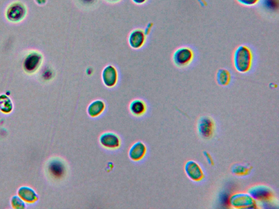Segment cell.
I'll return each mask as SVG.
<instances>
[{
    "mask_svg": "<svg viewBox=\"0 0 279 209\" xmlns=\"http://www.w3.org/2000/svg\"><path fill=\"white\" fill-rule=\"evenodd\" d=\"M253 54L248 46L241 45L235 51L233 63L236 71L241 74L248 73L253 67Z\"/></svg>",
    "mask_w": 279,
    "mask_h": 209,
    "instance_id": "6da1fadb",
    "label": "cell"
},
{
    "mask_svg": "<svg viewBox=\"0 0 279 209\" xmlns=\"http://www.w3.org/2000/svg\"><path fill=\"white\" fill-rule=\"evenodd\" d=\"M258 202L249 192H237L229 198V204L234 209H256Z\"/></svg>",
    "mask_w": 279,
    "mask_h": 209,
    "instance_id": "7a4b0ae2",
    "label": "cell"
},
{
    "mask_svg": "<svg viewBox=\"0 0 279 209\" xmlns=\"http://www.w3.org/2000/svg\"><path fill=\"white\" fill-rule=\"evenodd\" d=\"M43 59L42 54L37 51H31L27 54L23 61V69L26 74L32 75L40 69Z\"/></svg>",
    "mask_w": 279,
    "mask_h": 209,
    "instance_id": "3957f363",
    "label": "cell"
},
{
    "mask_svg": "<svg viewBox=\"0 0 279 209\" xmlns=\"http://www.w3.org/2000/svg\"><path fill=\"white\" fill-rule=\"evenodd\" d=\"M27 16V8L20 1L9 4L5 12L7 20L12 23H19L25 19Z\"/></svg>",
    "mask_w": 279,
    "mask_h": 209,
    "instance_id": "277c9868",
    "label": "cell"
},
{
    "mask_svg": "<svg viewBox=\"0 0 279 209\" xmlns=\"http://www.w3.org/2000/svg\"><path fill=\"white\" fill-rule=\"evenodd\" d=\"M194 58L193 50L187 46L177 49L173 55V62L175 66L179 68L187 67Z\"/></svg>",
    "mask_w": 279,
    "mask_h": 209,
    "instance_id": "5b68a950",
    "label": "cell"
},
{
    "mask_svg": "<svg viewBox=\"0 0 279 209\" xmlns=\"http://www.w3.org/2000/svg\"><path fill=\"white\" fill-rule=\"evenodd\" d=\"M216 127V123L212 118L209 116H203L199 119L197 128L198 133L201 137L209 139L215 134Z\"/></svg>",
    "mask_w": 279,
    "mask_h": 209,
    "instance_id": "8992f818",
    "label": "cell"
},
{
    "mask_svg": "<svg viewBox=\"0 0 279 209\" xmlns=\"http://www.w3.org/2000/svg\"><path fill=\"white\" fill-rule=\"evenodd\" d=\"M184 171L190 180L195 183L201 182L205 178V173L197 161L190 160L184 165Z\"/></svg>",
    "mask_w": 279,
    "mask_h": 209,
    "instance_id": "52a82bcc",
    "label": "cell"
},
{
    "mask_svg": "<svg viewBox=\"0 0 279 209\" xmlns=\"http://www.w3.org/2000/svg\"><path fill=\"white\" fill-rule=\"evenodd\" d=\"M259 202H271L274 195L271 189L263 185L255 186L249 190L248 192Z\"/></svg>",
    "mask_w": 279,
    "mask_h": 209,
    "instance_id": "ba28073f",
    "label": "cell"
},
{
    "mask_svg": "<svg viewBox=\"0 0 279 209\" xmlns=\"http://www.w3.org/2000/svg\"><path fill=\"white\" fill-rule=\"evenodd\" d=\"M102 80L107 87H114L118 83L119 73L117 69L113 65L106 66L102 72Z\"/></svg>",
    "mask_w": 279,
    "mask_h": 209,
    "instance_id": "9c48e42d",
    "label": "cell"
},
{
    "mask_svg": "<svg viewBox=\"0 0 279 209\" xmlns=\"http://www.w3.org/2000/svg\"><path fill=\"white\" fill-rule=\"evenodd\" d=\"M146 38L145 32L140 29H136L129 34L128 43L130 46L134 49H140L145 44Z\"/></svg>",
    "mask_w": 279,
    "mask_h": 209,
    "instance_id": "30bf717a",
    "label": "cell"
},
{
    "mask_svg": "<svg viewBox=\"0 0 279 209\" xmlns=\"http://www.w3.org/2000/svg\"><path fill=\"white\" fill-rule=\"evenodd\" d=\"M18 196L28 203H34L39 199L38 195L35 190L30 187H22L18 190Z\"/></svg>",
    "mask_w": 279,
    "mask_h": 209,
    "instance_id": "8fae6325",
    "label": "cell"
},
{
    "mask_svg": "<svg viewBox=\"0 0 279 209\" xmlns=\"http://www.w3.org/2000/svg\"><path fill=\"white\" fill-rule=\"evenodd\" d=\"M100 142L101 145L106 148L114 149L120 146V139L119 137L113 133H105L100 136Z\"/></svg>",
    "mask_w": 279,
    "mask_h": 209,
    "instance_id": "7c38bea8",
    "label": "cell"
},
{
    "mask_svg": "<svg viewBox=\"0 0 279 209\" xmlns=\"http://www.w3.org/2000/svg\"><path fill=\"white\" fill-rule=\"evenodd\" d=\"M146 148L143 143L137 142L132 146L129 151V156L133 160L138 161L145 156Z\"/></svg>",
    "mask_w": 279,
    "mask_h": 209,
    "instance_id": "4fadbf2b",
    "label": "cell"
},
{
    "mask_svg": "<svg viewBox=\"0 0 279 209\" xmlns=\"http://www.w3.org/2000/svg\"><path fill=\"white\" fill-rule=\"evenodd\" d=\"M48 169L50 174L56 178L62 177L65 172V167L62 162L57 160L50 162Z\"/></svg>",
    "mask_w": 279,
    "mask_h": 209,
    "instance_id": "5bb4252c",
    "label": "cell"
},
{
    "mask_svg": "<svg viewBox=\"0 0 279 209\" xmlns=\"http://www.w3.org/2000/svg\"><path fill=\"white\" fill-rule=\"evenodd\" d=\"M105 106L104 102L101 100H97L93 101L88 106V114L91 117H96V116L103 113Z\"/></svg>",
    "mask_w": 279,
    "mask_h": 209,
    "instance_id": "9a60e30c",
    "label": "cell"
},
{
    "mask_svg": "<svg viewBox=\"0 0 279 209\" xmlns=\"http://www.w3.org/2000/svg\"><path fill=\"white\" fill-rule=\"evenodd\" d=\"M217 81L221 86L229 85L231 81L230 72L225 69L219 70L216 76Z\"/></svg>",
    "mask_w": 279,
    "mask_h": 209,
    "instance_id": "2e32d148",
    "label": "cell"
},
{
    "mask_svg": "<svg viewBox=\"0 0 279 209\" xmlns=\"http://www.w3.org/2000/svg\"><path fill=\"white\" fill-rule=\"evenodd\" d=\"M252 166L243 164H237L232 167V172L235 175L242 177L249 175L252 172Z\"/></svg>",
    "mask_w": 279,
    "mask_h": 209,
    "instance_id": "e0dca14e",
    "label": "cell"
},
{
    "mask_svg": "<svg viewBox=\"0 0 279 209\" xmlns=\"http://www.w3.org/2000/svg\"><path fill=\"white\" fill-rule=\"evenodd\" d=\"M13 109V104L10 97L6 95H0V111L3 114H9Z\"/></svg>",
    "mask_w": 279,
    "mask_h": 209,
    "instance_id": "ac0fdd59",
    "label": "cell"
},
{
    "mask_svg": "<svg viewBox=\"0 0 279 209\" xmlns=\"http://www.w3.org/2000/svg\"><path fill=\"white\" fill-rule=\"evenodd\" d=\"M129 108L133 114L139 115L145 113L146 106L145 102L141 100L137 99L132 102Z\"/></svg>",
    "mask_w": 279,
    "mask_h": 209,
    "instance_id": "d6986e66",
    "label": "cell"
},
{
    "mask_svg": "<svg viewBox=\"0 0 279 209\" xmlns=\"http://www.w3.org/2000/svg\"><path fill=\"white\" fill-rule=\"evenodd\" d=\"M11 205L13 208L16 209H23L26 208L25 202L19 196L12 197Z\"/></svg>",
    "mask_w": 279,
    "mask_h": 209,
    "instance_id": "ffe728a7",
    "label": "cell"
},
{
    "mask_svg": "<svg viewBox=\"0 0 279 209\" xmlns=\"http://www.w3.org/2000/svg\"><path fill=\"white\" fill-rule=\"evenodd\" d=\"M278 0H263L265 7L269 10L275 11L278 8Z\"/></svg>",
    "mask_w": 279,
    "mask_h": 209,
    "instance_id": "44dd1931",
    "label": "cell"
},
{
    "mask_svg": "<svg viewBox=\"0 0 279 209\" xmlns=\"http://www.w3.org/2000/svg\"><path fill=\"white\" fill-rule=\"evenodd\" d=\"M241 5L245 6H254L259 3L260 0H236Z\"/></svg>",
    "mask_w": 279,
    "mask_h": 209,
    "instance_id": "7402d4cb",
    "label": "cell"
},
{
    "mask_svg": "<svg viewBox=\"0 0 279 209\" xmlns=\"http://www.w3.org/2000/svg\"><path fill=\"white\" fill-rule=\"evenodd\" d=\"M78 1L82 6L89 7L96 4L98 0H78Z\"/></svg>",
    "mask_w": 279,
    "mask_h": 209,
    "instance_id": "603a6c76",
    "label": "cell"
},
{
    "mask_svg": "<svg viewBox=\"0 0 279 209\" xmlns=\"http://www.w3.org/2000/svg\"><path fill=\"white\" fill-rule=\"evenodd\" d=\"M203 155L205 157L206 160L209 165L213 166L215 163H214V160L212 156H211L210 153L208 152L204 151L203 152Z\"/></svg>",
    "mask_w": 279,
    "mask_h": 209,
    "instance_id": "cb8c5ba5",
    "label": "cell"
},
{
    "mask_svg": "<svg viewBox=\"0 0 279 209\" xmlns=\"http://www.w3.org/2000/svg\"><path fill=\"white\" fill-rule=\"evenodd\" d=\"M152 27V23H150V24H149V25L147 26L145 31H144L145 32V34L146 36L149 34H150Z\"/></svg>",
    "mask_w": 279,
    "mask_h": 209,
    "instance_id": "d4e9b609",
    "label": "cell"
},
{
    "mask_svg": "<svg viewBox=\"0 0 279 209\" xmlns=\"http://www.w3.org/2000/svg\"><path fill=\"white\" fill-rule=\"evenodd\" d=\"M133 2L137 4H142L145 3L147 0H132Z\"/></svg>",
    "mask_w": 279,
    "mask_h": 209,
    "instance_id": "484cf974",
    "label": "cell"
},
{
    "mask_svg": "<svg viewBox=\"0 0 279 209\" xmlns=\"http://www.w3.org/2000/svg\"><path fill=\"white\" fill-rule=\"evenodd\" d=\"M35 1L39 5H44L47 1V0H35Z\"/></svg>",
    "mask_w": 279,
    "mask_h": 209,
    "instance_id": "4316f807",
    "label": "cell"
},
{
    "mask_svg": "<svg viewBox=\"0 0 279 209\" xmlns=\"http://www.w3.org/2000/svg\"><path fill=\"white\" fill-rule=\"evenodd\" d=\"M106 1H108V2H110V3H117L119 1H120V0H106Z\"/></svg>",
    "mask_w": 279,
    "mask_h": 209,
    "instance_id": "83f0119b",
    "label": "cell"
}]
</instances>
